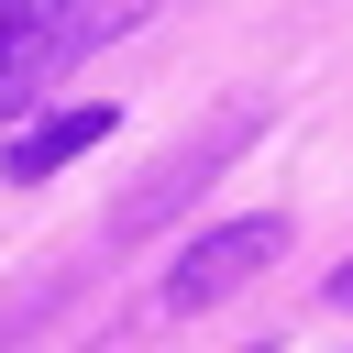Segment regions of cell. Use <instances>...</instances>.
Masks as SVG:
<instances>
[{
  "mask_svg": "<svg viewBox=\"0 0 353 353\" xmlns=\"http://www.w3.org/2000/svg\"><path fill=\"white\" fill-rule=\"evenodd\" d=\"M154 0H0V121L33 110L77 55H99L110 33H132Z\"/></svg>",
  "mask_w": 353,
  "mask_h": 353,
  "instance_id": "cell-1",
  "label": "cell"
},
{
  "mask_svg": "<svg viewBox=\"0 0 353 353\" xmlns=\"http://www.w3.org/2000/svg\"><path fill=\"white\" fill-rule=\"evenodd\" d=\"M276 254H287V221H276V210H254V221H221V232H199V243L176 254V276L154 287V309H165V320H188V309H221V298H232V287H254Z\"/></svg>",
  "mask_w": 353,
  "mask_h": 353,
  "instance_id": "cell-2",
  "label": "cell"
},
{
  "mask_svg": "<svg viewBox=\"0 0 353 353\" xmlns=\"http://www.w3.org/2000/svg\"><path fill=\"white\" fill-rule=\"evenodd\" d=\"M88 143H110V110L88 99V110H44L33 132H11V176H55V165H77Z\"/></svg>",
  "mask_w": 353,
  "mask_h": 353,
  "instance_id": "cell-3",
  "label": "cell"
},
{
  "mask_svg": "<svg viewBox=\"0 0 353 353\" xmlns=\"http://www.w3.org/2000/svg\"><path fill=\"white\" fill-rule=\"evenodd\" d=\"M243 132H254V110H232L221 132H199V143H188V154H176V165H165V176H154L143 199H121V232H154V221H165V210H176V199H188V188L210 176V154H232Z\"/></svg>",
  "mask_w": 353,
  "mask_h": 353,
  "instance_id": "cell-4",
  "label": "cell"
},
{
  "mask_svg": "<svg viewBox=\"0 0 353 353\" xmlns=\"http://www.w3.org/2000/svg\"><path fill=\"white\" fill-rule=\"evenodd\" d=\"M331 309H353V265H331Z\"/></svg>",
  "mask_w": 353,
  "mask_h": 353,
  "instance_id": "cell-5",
  "label": "cell"
},
{
  "mask_svg": "<svg viewBox=\"0 0 353 353\" xmlns=\"http://www.w3.org/2000/svg\"><path fill=\"white\" fill-rule=\"evenodd\" d=\"M254 353H276V342H254Z\"/></svg>",
  "mask_w": 353,
  "mask_h": 353,
  "instance_id": "cell-6",
  "label": "cell"
}]
</instances>
